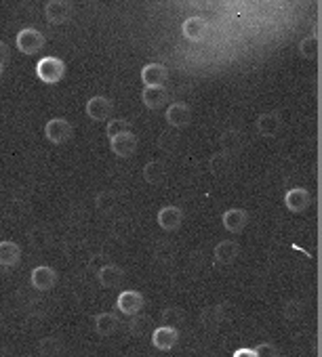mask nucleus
Segmentation results:
<instances>
[{
	"label": "nucleus",
	"instance_id": "obj_5",
	"mask_svg": "<svg viewBox=\"0 0 322 357\" xmlns=\"http://www.w3.org/2000/svg\"><path fill=\"white\" fill-rule=\"evenodd\" d=\"M110 147H112V151L118 158H131V155H135V151L139 147V141H137V135L135 132L122 130V132L110 137Z\"/></svg>",
	"mask_w": 322,
	"mask_h": 357
},
{
	"label": "nucleus",
	"instance_id": "obj_26",
	"mask_svg": "<svg viewBox=\"0 0 322 357\" xmlns=\"http://www.w3.org/2000/svg\"><path fill=\"white\" fill-rule=\"evenodd\" d=\"M156 145H158V149H163V151H167V153H171L173 149H177V145H180V132H177V128L171 126L169 130H163V132H160Z\"/></svg>",
	"mask_w": 322,
	"mask_h": 357
},
{
	"label": "nucleus",
	"instance_id": "obj_4",
	"mask_svg": "<svg viewBox=\"0 0 322 357\" xmlns=\"http://www.w3.org/2000/svg\"><path fill=\"white\" fill-rule=\"evenodd\" d=\"M74 15V5L70 0H49L45 7V17L51 26H61Z\"/></svg>",
	"mask_w": 322,
	"mask_h": 357
},
{
	"label": "nucleus",
	"instance_id": "obj_19",
	"mask_svg": "<svg viewBox=\"0 0 322 357\" xmlns=\"http://www.w3.org/2000/svg\"><path fill=\"white\" fill-rule=\"evenodd\" d=\"M213 255H215V261H217V263L230 265V263H234V261L238 259V255H240V244L234 242V240H224V242H219V244L215 246Z\"/></svg>",
	"mask_w": 322,
	"mask_h": 357
},
{
	"label": "nucleus",
	"instance_id": "obj_36",
	"mask_svg": "<svg viewBox=\"0 0 322 357\" xmlns=\"http://www.w3.org/2000/svg\"><path fill=\"white\" fill-rule=\"evenodd\" d=\"M9 59H11V49H9V45L7 43H3L0 40V63H9Z\"/></svg>",
	"mask_w": 322,
	"mask_h": 357
},
{
	"label": "nucleus",
	"instance_id": "obj_8",
	"mask_svg": "<svg viewBox=\"0 0 322 357\" xmlns=\"http://www.w3.org/2000/svg\"><path fill=\"white\" fill-rule=\"evenodd\" d=\"M143 305H145L143 294L137 292V290H122V292L118 294V298H116V309H118L122 315H126V317L139 313V311L143 309Z\"/></svg>",
	"mask_w": 322,
	"mask_h": 357
},
{
	"label": "nucleus",
	"instance_id": "obj_14",
	"mask_svg": "<svg viewBox=\"0 0 322 357\" xmlns=\"http://www.w3.org/2000/svg\"><path fill=\"white\" fill-rule=\"evenodd\" d=\"M309 204H312V196H309V192L303 190V188H293V190H288L286 196H284V206H286L291 213H295V215L307 211Z\"/></svg>",
	"mask_w": 322,
	"mask_h": 357
},
{
	"label": "nucleus",
	"instance_id": "obj_7",
	"mask_svg": "<svg viewBox=\"0 0 322 357\" xmlns=\"http://www.w3.org/2000/svg\"><path fill=\"white\" fill-rule=\"evenodd\" d=\"M114 114V103L112 99L103 95H95L87 101V116L95 122H105Z\"/></svg>",
	"mask_w": 322,
	"mask_h": 357
},
{
	"label": "nucleus",
	"instance_id": "obj_32",
	"mask_svg": "<svg viewBox=\"0 0 322 357\" xmlns=\"http://www.w3.org/2000/svg\"><path fill=\"white\" fill-rule=\"evenodd\" d=\"M122 130H129V122L126 120H122V118H108L105 120V135H108V139L118 135V132H122Z\"/></svg>",
	"mask_w": 322,
	"mask_h": 357
},
{
	"label": "nucleus",
	"instance_id": "obj_9",
	"mask_svg": "<svg viewBox=\"0 0 322 357\" xmlns=\"http://www.w3.org/2000/svg\"><path fill=\"white\" fill-rule=\"evenodd\" d=\"M182 34L186 40L190 43H200L207 34H209V20L200 17V15H194V17H188L184 24H182Z\"/></svg>",
	"mask_w": 322,
	"mask_h": 357
},
{
	"label": "nucleus",
	"instance_id": "obj_33",
	"mask_svg": "<svg viewBox=\"0 0 322 357\" xmlns=\"http://www.w3.org/2000/svg\"><path fill=\"white\" fill-rule=\"evenodd\" d=\"M154 257H156V261H160V263H167V261H171V259L175 257V248H173L171 244H167V242H160V244L156 246Z\"/></svg>",
	"mask_w": 322,
	"mask_h": 357
},
{
	"label": "nucleus",
	"instance_id": "obj_1",
	"mask_svg": "<svg viewBox=\"0 0 322 357\" xmlns=\"http://www.w3.org/2000/svg\"><path fill=\"white\" fill-rule=\"evenodd\" d=\"M36 76L45 84H57L66 76V63H64V59H59L55 55H49V57L38 59V63H36Z\"/></svg>",
	"mask_w": 322,
	"mask_h": 357
},
{
	"label": "nucleus",
	"instance_id": "obj_2",
	"mask_svg": "<svg viewBox=\"0 0 322 357\" xmlns=\"http://www.w3.org/2000/svg\"><path fill=\"white\" fill-rule=\"evenodd\" d=\"M15 45L24 55H36L45 47V34L36 28H24L17 32Z\"/></svg>",
	"mask_w": 322,
	"mask_h": 357
},
{
	"label": "nucleus",
	"instance_id": "obj_18",
	"mask_svg": "<svg viewBox=\"0 0 322 357\" xmlns=\"http://www.w3.org/2000/svg\"><path fill=\"white\" fill-rule=\"evenodd\" d=\"M95 273H97V280L103 288H118L124 280V271L112 263H103Z\"/></svg>",
	"mask_w": 322,
	"mask_h": 357
},
{
	"label": "nucleus",
	"instance_id": "obj_3",
	"mask_svg": "<svg viewBox=\"0 0 322 357\" xmlns=\"http://www.w3.org/2000/svg\"><path fill=\"white\" fill-rule=\"evenodd\" d=\"M74 135V126L70 120L66 118H51L45 124V137L47 141H51L53 145H64L66 141H70Z\"/></svg>",
	"mask_w": 322,
	"mask_h": 357
},
{
	"label": "nucleus",
	"instance_id": "obj_35",
	"mask_svg": "<svg viewBox=\"0 0 322 357\" xmlns=\"http://www.w3.org/2000/svg\"><path fill=\"white\" fill-rule=\"evenodd\" d=\"M255 355H257V357H274V355H278V349H276L272 342H261V344L255 349Z\"/></svg>",
	"mask_w": 322,
	"mask_h": 357
},
{
	"label": "nucleus",
	"instance_id": "obj_13",
	"mask_svg": "<svg viewBox=\"0 0 322 357\" xmlns=\"http://www.w3.org/2000/svg\"><path fill=\"white\" fill-rule=\"evenodd\" d=\"M169 80V70L163 63H147L141 68V82L143 86H160Z\"/></svg>",
	"mask_w": 322,
	"mask_h": 357
},
{
	"label": "nucleus",
	"instance_id": "obj_31",
	"mask_svg": "<svg viewBox=\"0 0 322 357\" xmlns=\"http://www.w3.org/2000/svg\"><path fill=\"white\" fill-rule=\"evenodd\" d=\"M149 324H152V319H149L147 315H141V311H139V313L131 315V321H129V330H131L133 334H139V336H141L143 332H147Z\"/></svg>",
	"mask_w": 322,
	"mask_h": 357
},
{
	"label": "nucleus",
	"instance_id": "obj_30",
	"mask_svg": "<svg viewBox=\"0 0 322 357\" xmlns=\"http://www.w3.org/2000/svg\"><path fill=\"white\" fill-rule=\"evenodd\" d=\"M38 353L45 355V357H51V355H57L61 353V342L53 336H47L43 340H38Z\"/></svg>",
	"mask_w": 322,
	"mask_h": 357
},
{
	"label": "nucleus",
	"instance_id": "obj_24",
	"mask_svg": "<svg viewBox=\"0 0 322 357\" xmlns=\"http://www.w3.org/2000/svg\"><path fill=\"white\" fill-rule=\"evenodd\" d=\"M209 170L215 174V176H226L230 170H232V155L228 151H217L211 155L209 160Z\"/></svg>",
	"mask_w": 322,
	"mask_h": 357
},
{
	"label": "nucleus",
	"instance_id": "obj_11",
	"mask_svg": "<svg viewBox=\"0 0 322 357\" xmlns=\"http://www.w3.org/2000/svg\"><path fill=\"white\" fill-rule=\"evenodd\" d=\"M177 340H180V332H177V328H173V326H158L154 332H152V344L156 347V349H160V351H169V349H173L175 344H177Z\"/></svg>",
	"mask_w": 322,
	"mask_h": 357
},
{
	"label": "nucleus",
	"instance_id": "obj_23",
	"mask_svg": "<svg viewBox=\"0 0 322 357\" xmlns=\"http://www.w3.org/2000/svg\"><path fill=\"white\" fill-rule=\"evenodd\" d=\"M219 143H221L224 151H228L230 155H236L244 145V137H242V132L230 128V130H224V135L219 137Z\"/></svg>",
	"mask_w": 322,
	"mask_h": 357
},
{
	"label": "nucleus",
	"instance_id": "obj_22",
	"mask_svg": "<svg viewBox=\"0 0 322 357\" xmlns=\"http://www.w3.org/2000/svg\"><path fill=\"white\" fill-rule=\"evenodd\" d=\"M143 178L149 185H160L167 178V166L160 160H152L143 166Z\"/></svg>",
	"mask_w": 322,
	"mask_h": 357
},
{
	"label": "nucleus",
	"instance_id": "obj_27",
	"mask_svg": "<svg viewBox=\"0 0 322 357\" xmlns=\"http://www.w3.org/2000/svg\"><path fill=\"white\" fill-rule=\"evenodd\" d=\"M116 202H118L116 194L110 192V190H105V192H99V194H97V198H95V208H97L101 215H110V213L116 208Z\"/></svg>",
	"mask_w": 322,
	"mask_h": 357
},
{
	"label": "nucleus",
	"instance_id": "obj_16",
	"mask_svg": "<svg viewBox=\"0 0 322 357\" xmlns=\"http://www.w3.org/2000/svg\"><path fill=\"white\" fill-rule=\"evenodd\" d=\"M255 128L261 137H276L282 128V118L276 112H265V114L257 116Z\"/></svg>",
	"mask_w": 322,
	"mask_h": 357
},
{
	"label": "nucleus",
	"instance_id": "obj_21",
	"mask_svg": "<svg viewBox=\"0 0 322 357\" xmlns=\"http://www.w3.org/2000/svg\"><path fill=\"white\" fill-rule=\"evenodd\" d=\"M93 324H95L97 334H101V336H112V334L118 330L120 319H118V315H116V313L105 311V313H97V315H95V319H93Z\"/></svg>",
	"mask_w": 322,
	"mask_h": 357
},
{
	"label": "nucleus",
	"instance_id": "obj_20",
	"mask_svg": "<svg viewBox=\"0 0 322 357\" xmlns=\"http://www.w3.org/2000/svg\"><path fill=\"white\" fill-rule=\"evenodd\" d=\"M20 261H22V246L17 242H11V240L0 242V265L15 267Z\"/></svg>",
	"mask_w": 322,
	"mask_h": 357
},
{
	"label": "nucleus",
	"instance_id": "obj_6",
	"mask_svg": "<svg viewBox=\"0 0 322 357\" xmlns=\"http://www.w3.org/2000/svg\"><path fill=\"white\" fill-rule=\"evenodd\" d=\"M30 282H32V288L38 290V292H49L55 288L57 284V271L49 265H38L32 269L30 273Z\"/></svg>",
	"mask_w": 322,
	"mask_h": 357
},
{
	"label": "nucleus",
	"instance_id": "obj_38",
	"mask_svg": "<svg viewBox=\"0 0 322 357\" xmlns=\"http://www.w3.org/2000/svg\"><path fill=\"white\" fill-rule=\"evenodd\" d=\"M188 3H190L192 7H196V9H205V7L211 3V0H188Z\"/></svg>",
	"mask_w": 322,
	"mask_h": 357
},
{
	"label": "nucleus",
	"instance_id": "obj_28",
	"mask_svg": "<svg viewBox=\"0 0 322 357\" xmlns=\"http://www.w3.org/2000/svg\"><path fill=\"white\" fill-rule=\"evenodd\" d=\"M299 53H301V57H305V59H316L318 53H320L318 36H305V38L299 43Z\"/></svg>",
	"mask_w": 322,
	"mask_h": 357
},
{
	"label": "nucleus",
	"instance_id": "obj_12",
	"mask_svg": "<svg viewBox=\"0 0 322 357\" xmlns=\"http://www.w3.org/2000/svg\"><path fill=\"white\" fill-rule=\"evenodd\" d=\"M156 221L165 231H177L184 223V211L180 206H163L156 215Z\"/></svg>",
	"mask_w": 322,
	"mask_h": 357
},
{
	"label": "nucleus",
	"instance_id": "obj_25",
	"mask_svg": "<svg viewBox=\"0 0 322 357\" xmlns=\"http://www.w3.org/2000/svg\"><path fill=\"white\" fill-rule=\"evenodd\" d=\"M224 317H226L224 305L207 307V309H203V313H200V324H203L205 328H209V330H215V328H219V324L224 321Z\"/></svg>",
	"mask_w": 322,
	"mask_h": 357
},
{
	"label": "nucleus",
	"instance_id": "obj_37",
	"mask_svg": "<svg viewBox=\"0 0 322 357\" xmlns=\"http://www.w3.org/2000/svg\"><path fill=\"white\" fill-rule=\"evenodd\" d=\"M234 355L236 357H257L255 349H238V351H234Z\"/></svg>",
	"mask_w": 322,
	"mask_h": 357
},
{
	"label": "nucleus",
	"instance_id": "obj_34",
	"mask_svg": "<svg viewBox=\"0 0 322 357\" xmlns=\"http://www.w3.org/2000/svg\"><path fill=\"white\" fill-rule=\"evenodd\" d=\"M301 313H303V305H301L299 301L286 303V307H284V317H286V319H297Z\"/></svg>",
	"mask_w": 322,
	"mask_h": 357
},
{
	"label": "nucleus",
	"instance_id": "obj_17",
	"mask_svg": "<svg viewBox=\"0 0 322 357\" xmlns=\"http://www.w3.org/2000/svg\"><path fill=\"white\" fill-rule=\"evenodd\" d=\"M221 223H224V229L230 231V234H240L247 223H249V213L242 211V208H228L224 215H221Z\"/></svg>",
	"mask_w": 322,
	"mask_h": 357
},
{
	"label": "nucleus",
	"instance_id": "obj_39",
	"mask_svg": "<svg viewBox=\"0 0 322 357\" xmlns=\"http://www.w3.org/2000/svg\"><path fill=\"white\" fill-rule=\"evenodd\" d=\"M3 72H5V66H3V63H0V78H3Z\"/></svg>",
	"mask_w": 322,
	"mask_h": 357
},
{
	"label": "nucleus",
	"instance_id": "obj_15",
	"mask_svg": "<svg viewBox=\"0 0 322 357\" xmlns=\"http://www.w3.org/2000/svg\"><path fill=\"white\" fill-rule=\"evenodd\" d=\"M141 101L147 109H160L165 107L169 101V91L165 89V84L160 86H145L141 91Z\"/></svg>",
	"mask_w": 322,
	"mask_h": 357
},
{
	"label": "nucleus",
	"instance_id": "obj_10",
	"mask_svg": "<svg viewBox=\"0 0 322 357\" xmlns=\"http://www.w3.org/2000/svg\"><path fill=\"white\" fill-rule=\"evenodd\" d=\"M169 126L173 128H186L192 120V107L184 101H173L169 107H167V114H165Z\"/></svg>",
	"mask_w": 322,
	"mask_h": 357
},
{
	"label": "nucleus",
	"instance_id": "obj_29",
	"mask_svg": "<svg viewBox=\"0 0 322 357\" xmlns=\"http://www.w3.org/2000/svg\"><path fill=\"white\" fill-rule=\"evenodd\" d=\"M184 311L180 309V307H167L165 311H163V315H160V321H163L165 326H173V328H177V326H182V321H184Z\"/></svg>",
	"mask_w": 322,
	"mask_h": 357
}]
</instances>
